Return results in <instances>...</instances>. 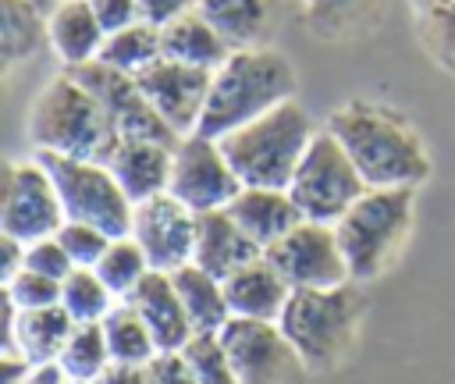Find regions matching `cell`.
<instances>
[{
    "instance_id": "cell-1",
    "label": "cell",
    "mask_w": 455,
    "mask_h": 384,
    "mask_svg": "<svg viewBox=\"0 0 455 384\" xmlns=\"http://www.w3.org/2000/svg\"><path fill=\"white\" fill-rule=\"evenodd\" d=\"M359 167L366 188H419L430 178V153L412 121L377 100H348L323 124Z\"/></svg>"
},
{
    "instance_id": "cell-2",
    "label": "cell",
    "mask_w": 455,
    "mask_h": 384,
    "mask_svg": "<svg viewBox=\"0 0 455 384\" xmlns=\"http://www.w3.org/2000/svg\"><path fill=\"white\" fill-rule=\"evenodd\" d=\"M288 100H295V68L284 53L270 46L231 50V57L213 71L210 96L196 132L224 139L228 132L256 121L259 114Z\"/></svg>"
},
{
    "instance_id": "cell-3",
    "label": "cell",
    "mask_w": 455,
    "mask_h": 384,
    "mask_svg": "<svg viewBox=\"0 0 455 384\" xmlns=\"http://www.w3.org/2000/svg\"><path fill=\"white\" fill-rule=\"evenodd\" d=\"M25 132L36 153L78 156V160H96V164H107L121 142L107 110L71 71L53 75L36 92Z\"/></svg>"
},
{
    "instance_id": "cell-4",
    "label": "cell",
    "mask_w": 455,
    "mask_h": 384,
    "mask_svg": "<svg viewBox=\"0 0 455 384\" xmlns=\"http://www.w3.org/2000/svg\"><path fill=\"white\" fill-rule=\"evenodd\" d=\"M363 309L366 302L355 281L338 288H306L291 292L284 313L277 316V327L284 331L309 373H327L341 366L352 352Z\"/></svg>"
},
{
    "instance_id": "cell-5",
    "label": "cell",
    "mask_w": 455,
    "mask_h": 384,
    "mask_svg": "<svg viewBox=\"0 0 455 384\" xmlns=\"http://www.w3.org/2000/svg\"><path fill=\"white\" fill-rule=\"evenodd\" d=\"M313 117L302 110V103L288 100L274 110L259 114L256 121L228 132L220 139V149L228 164L235 167L242 185L256 188H288L299 160L306 156L309 142L316 139Z\"/></svg>"
},
{
    "instance_id": "cell-6",
    "label": "cell",
    "mask_w": 455,
    "mask_h": 384,
    "mask_svg": "<svg viewBox=\"0 0 455 384\" xmlns=\"http://www.w3.org/2000/svg\"><path fill=\"white\" fill-rule=\"evenodd\" d=\"M416 220V188H366L334 224L355 284L377 281L402 252Z\"/></svg>"
},
{
    "instance_id": "cell-7",
    "label": "cell",
    "mask_w": 455,
    "mask_h": 384,
    "mask_svg": "<svg viewBox=\"0 0 455 384\" xmlns=\"http://www.w3.org/2000/svg\"><path fill=\"white\" fill-rule=\"evenodd\" d=\"M363 192H366V181L359 167L352 164L345 146L327 128H320L288 181V196L295 199L302 220L338 224Z\"/></svg>"
},
{
    "instance_id": "cell-8",
    "label": "cell",
    "mask_w": 455,
    "mask_h": 384,
    "mask_svg": "<svg viewBox=\"0 0 455 384\" xmlns=\"http://www.w3.org/2000/svg\"><path fill=\"white\" fill-rule=\"evenodd\" d=\"M60 196L64 217L68 220H85L103 228L110 238H124L132 231V213L135 203L124 196L117 185L114 171L96 160H78V156H57V153H36Z\"/></svg>"
},
{
    "instance_id": "cell-9",
    "label": "cell",
    "mask_w": 455,
    "mask_h": 384,
    "mask_svg": "<svg viewBox=\"0 0 455 384\" xmlns=\"http://www.w3.org/2000/svg\"><path fill=\"white\" fill-rule=\"evenodd\" d=\"M64 220L68 217L46 164L39 156L11 160L4 167V188H0V235L36 242L57 235Z\"/></svg>"
},
{
    "instance_id": "cell-10",
    "label": "cell",
    "mask_w": 455,
    "mask_h": 384,
    "mask_svg": "<svg viewBox=\"0 0 455 384\" xmlns=\"http://www.w3.org/2000/svg\"><path fill=\"white\" fill-rule=\"evenodd\" d=\"M167 192L178 203H185L192 213H210V210H228V203L242 192V181L228 164L220 139L192 132L181 135L174 146Z\"/></svg>"
},
{
    "instance_id": "cell-11",
    "label": "cell",
    "mask_w": 455,
    "mask_h": 384,
    "mask_svg": "<svg viewBox=\"0 0 455 384\" xmlns=\"http://www.w3.org/2000/svg\"><path fill=\"white\" fill-rule=\"evenodd\" d=\"M220 345L242 384H302L309 373L274 320L231 316L220 331Z\"/></svg>"
},
{
    "instance_id": "cell-12",
    "label": "cell",
    "mask_w": 455,
    "mask_h": 384,
    "mask_svg": "<svg viewBox=\"0 0 455 384\" xmlns=\"http://www.w3.org/2000/svg\"><path fill=\"white\" fill-rule=\"evenodd\" d=\"M263 256L277 267V274L288 281L291 292L338 288V284H348L352 281L334 224L299 220L281 242H274L270 249H263Z\"/></svg>"
},
{
    "instance_id": "cell-13",
    "label": "cell",
    "mask_w": 455,
    "mask_h": 384,
    "mask_svg": "<svg viewBox=\"0 0 455 384\" xmlns=\"http://www.w3.org/2000/svg\"><path fill=\"white\" fill-rule=\"evenodd\" d=\"M71 75L96 96V103L107 110V117H110V124L117 128L121 139H153V142L178 146L181 135L156 114V107L146 100L135 75H124V71L107 68L100 60L71 68Z\"/></svg>"
},
{
    "instance_id": "cell-14",
    "label": "cell",
    "mask_w": 455,
    "mask_h": 384,
    "mask_svg": "<svg viewBox=\"0 0 455 384\" xmlns=\"http://www.w3.org/2000/svg\"><path fill=\"white\" fill-rule=\"evenodd\" d=\"M128 235L142 245V252H146L153 270L174 274L185 263H192V252H196V213L185 203H178L171 192H164V196L135 203Z\"/></svg>"
},
{
    "instance_id": "cell-15",
    "label": "cell",
    "mask_w": 455,
    "mask_h": 384,
    "mask_svg": "<svg viewBox=\"0 0 455 384\" xmlns=\"http://www.w3.org/2000/svg\"><path fill=\"white\" fill-rule=\"evenodd\" d=\"M135 78H139L146 100L156 107V114L178 135H192L199 128L213 71L192 68V64H181V60H171V57H160L146 71H139Z\"/></svg>"
},
{
    "instance_id": "cell-16",
    "label": "cell",
    "mask_w": 455,
    "mask_h": 384,
    "mask_svg": "<svg viewBox=\"0 0 455 384\" xmlns=\"http://www.w3.org/2000/svg\"><path fill=\"white\" fill-rule=\"evenodd\" d=\"M124 302L146 320V327H149V334H153L160 352H181L196 338V327H192V320H188V313L181 306V295H178L171 274L149 270Z\"/></svg>"
},
{
    "instance_id": "cell-17",
    "label": "cell",
    "mask_w": 455,
    "mask_h": 384,
    "mask_svg": "<svg viewBox=\"0 0 455 384\" xmlns=\"http://www.w3.org/2000/svg\"><path fill=\"white\" fill-rule=\"evenodd\" d=\"M259 256H263V249L235 224V217L228 210L196 213V252H192L196 267L228 281L235 270H242L245 263H252Z\"/></svg>"
},
{
    "instance_id": "cell-18",
    "label": "cell",
    "mask_w": 455,
    "mask_h": 384,
    "mask_svg": "<svg viewBox=\"0 0 455 384\" xmlns=\"http://www.w3.org/2000/svg\"><path fill=\"white\" fill-rule=\"evenodd\" d=\"M171 156L174 146L167 142H153V139H121L114 156L107 160V167L114 171L117 185L124 188V196L132 203L164 196L171 185Z\"/></svg>"
},
{
    "instance_id": "cell-19",
    "label": "cell",
    "mask_w": 455,
    "mask_h": 384,
    "mask_svg": "<svg viewBox=\"0 0 455 384\" xmlns=\"http://www.w3.org/2000/svg\"><path fill=\"white\" fill-rule=\"evenodd\" d=\"M228 213L259 249H270L302 220L288 188H256V185H242V192L228 203Z\"/></svg>"
},
{
    "instance_id": "cell-20",
    "label": "cell",
    "mask_w": 455,
    "mask_h": 384,
    "mask_svg": "<svg viewBox=\"0 0 455 384\" xmlns=\"http://www.w3.org/2000/svg\"><path fill=\"white\" fill-rule=\"evenodd\" d=\"M46 39L57 60L64 64V71H71V68L100 60L107 32L100 18L92 14L89 0H64L53 11H46Z\"/></svg>"
},
{
    "instance_id": "cell-21",
    "label": "cell",
    "mask_w": 455,
    "mask_h": 384,
    "mask_svg": "<svg viewBox=\"0 0 455 384\" xmlns=\"http://www.w3.org/2000/svg\"><path fill=\"white\" fill-rule=\"evenodd\" d=\"M224 292H228V306H231V316H242V320H274L284 313L288 299H291V288L288 281L277 274V267L259 256L252 263H245L242 270H235L228 281H224Z\"/></svg>"
},
{
    "instance_id": "cell-22",
    "label": "cell",
    "mask_w": 455,
    "mask_h": 384,
    "mask_svg": "<svg viewBox=\"0 0 455 384\" xmlns=\"http://www.w3.org/2000/svg\"><path fill=\"white\" fill-rule=\"evenodd\" d=\"M196 11L217 28V36L231 50L267 46V36L274 25V4L270 0H199Z\"/></svg>"
},
{
    "instance_id": "cell-23",
    "label": "cell",
    "mask_w": 455,
    "mask_h": 384,
    "mask_svg": "<svg viewBox=\"0 0 455 384\" xmlns=\"http://www.w3.org/2000/svg\"><path fill=\"white\" fill-rule=\"evenodd\" d=\"M384 0H291L295 18L316 39H352L380 18Z\"/></svg>"
},
{
    "instance_id": "cell-24",
    "label": "cell",
    "mask_w": 455,
    "mask_h": 384,
    "mask_svg": "<svg viewBox=\"0 0 455 384\" xmlns=\"http://www.w3.org/2000/svg\"><path fill=\"white\" fill-rule=\"evenodd\" d=\"M160 50L171 60H181V64H192V68H206V71H217L231 57V46L217 36V28L199 11H188V14L174 18V21H167L160 28Z\"/></svg>"
},
{
    "instance_id": "cell-25",
    "label": "cell",
    "mask_w": 455,
    "mask_h": 384,
    "mask_svg": "<svg viewBox=\"0 0 455 384\" xmlns=\"http://www.w3.org/2000/svg\"><path fill=\"white\" fill-rule=\"evenodd\" d=\"M71 331H75V320L60 302L46 309H18L14 352H21L32 366H50L60 359V348L68 345Z\"/></svg>"
},
{
    "instance_id": "cell-26",
    "label": "cell",
    "mask_w": 455,
    "mask_h": 384,
    "mask_svg": "<svg viewBox=\"0 0 455 384\" xmlns=\"http://www.w3.org/2000/svg\"><path fill=\"white\" fill-rule=\"evenodd\" d=\"M174 277V288L181 295V306L196 327V334H220L224 324L231 320V306H228V292H224V281L206 274L203 267L196 263H185L181 270L171 274Z\"/></svg>"
},
{
    "instance_id": "cell-27",
    "label": "cell",
    "mask_w": 455,
    "mask_h": 384,
    "mask_svg": "<svg viewBox=\"0 0 455 384\" xmlns=\"http://www.w3.org/2000/svg\"><path fill=\"white\" fill-rule=\"evenodd\" d=\"M46 39V11L36 0H0V64L11 71L21 60H32Z\"/></svg>"
},
{
    "instance_id": "cell-28",
    "label": "cell",
    "mask_w": 455,
    "mask_h": 384,
    "mask_svg": "<svg viewBox=\"0 0 455 384\" xmlns=\"http://www.w3.org/2000/svg\"><path fill=\"white\" fill-rule=\"evenodd\" d=\"M160 57H164V50H160V28L149 25V21H135L128 28L110 32L103 39V50H100V64L117 68L124 75H139V71H146Z\"/></svg>"
},
{
    "instance_id": "cell-29",
    "label": "cell",
    "mask_w": 455,
    "mask_h": 384,
    "mask_svg": "<svg viewBox=\"0 0 455 384\" xmlns=\"http://www.w3.org/2000/svg\"><path fill=\"white\" fill-rule=\"evenodd\" d=\"M121 299L103 284L92 267H75L60 281V306L71 313L75 324H103Z\"/></svg>"
},
{
    "instance_id": "cell-30",
    "label": "cell",
    "mask_w": 455,
    "mask_h": 384,
    "mask_svg": "<svg viewBox=\"0 0 455 384\" xmlns=\"http://www.w3.org/2000/svg\"><path fill=\"white\" fill-rule=\"evenodd\" d=\"M110 363L114 359H110L103 324H75V331L57 359V366L64 370L68 380H100Z\"/></svg>"
},
{
    "instance_id": "cell-31",
    "label": "cell",
    "mask_w": 455,
    "mask_h": 384,
    "mask_svg": "<svg viewBox=\"0 0 455 384\" xmlns=\"http://www.w3.org/2000/svg\"><path fill=\"white\" fill-rule=\"evenodd\" d=\"M103 334H107V345H110V359L114 363H149L160 348L146 327V320L128 306V302H117L110 309V316L103 320Z\"/></svg>"
},
{
    "instance_id": "cell-32",
    "label": "cell",
    "mask_w": 455,
    "mask_h": 384,
    "mask_svg": "<svg viewBox=\"0 0 455 384\" xmlns=\"http://www.w3.org/2000/svg\"><path fill=\"white\" fill-rule=\"evenodd\" d=\"M409 7L427 53L441 68L455 71V0H409Z\"/></svg>"
},
{
    "instance_id": "cell-33",
    "label": "cell",
    "mask_w": 455,
    "mask_h": 384,
    "mask_svg": "<svg viewBox=\"0 0 455 384\" xmlns=\"http://www.w3.org/2000/svg\"><path fill=\"white\" fill-rule=\"evenodd\" d=\"M92 270H96V274L103 277V284L124 302L153 267H149L142 245H139L132 235H124V238H114V242L107 245V252L100 256V263H96Z\"/></svg>"
},
{
    "instance_id": "cell-34",
    "label": "cell",
    "mask_w": 455,
    "mask_h": 384,
    "mask_svg": "<svg viewBox=\"0 0 455 384\" xmlns=\"http://www.w3.org/2000/svg\"><path fill=\"white\" fill-rule=\"evenodd\" d=\"M181 356L188 359V366L199 377V384H242L235 366H231V359H228V352H224V345H220V334H196L181 348Z\"/></svg>"
},
{
    "instance_id": "cell-35",
    "label": "cell",
    "mask_w": 455,
    "mask_h": 384,
    "mask_svg": "<svg viewBox=\"0 0 455 384\" xmlns=\"http://www.w3.org/2000/svg\"><path fill=\"white\" fill-rule=\"evenodd\" d=\"M57 242L64 245V252L71 256L75 267H96L100 256L107 252V245L114 242L103 228L85 224V220H64L57 231Z\"/></svg>"
},
{
    "instance_id": "cell-36",
    "label": "cell",
    "mask_w": 455,
    "mask_h": 384,
    "mask_svg": "<svg viewBox=\"0 0 455 384\" xmlns=\"http://www.w3.org/2000/svg\"><path fill=\"white\" fill-rule=\"evenodd\" d=\"M4 295L18 306V309H46L60 302V281L43 277L36 270H21L11 281H4Z\"/></svg>"
},
{
    "instance_id": "cell-37",
    "label": "cell",
    "mask_w": 455,
    "mask_h": 384,
    "mask_svg": "<svg viewBox=\"0 0 455 384\" xmlns=\"http://www.w3.org/2000/svg\"><path fill=\"white\" fill-rule=\"evenodd\" d=\"M25 270H36L43 277H53V281H64L75 263L71 256L64 252V245L57 242V235L50 238H36V242H25Z\"/></svg>"
},
{
    "instance_id": "cell-38",
    "label": "cell",
    "mask_w": 455,
    "mask_h": 384,
    "mask_svg": "<svg viewBox=\"0 0 455 384\" xmlns=\"http://www.w3.org/2000/svg\"><path fill=\"white\" fill-rule=\"evenodd\" d=\"M149 384H199L181 352H156L149 359Z\"/></svg>"
},
{
    "instance_id": "cell-39",
    "label": "cell",
    "mask_w": 455,
    "mask_h": 384,
    "mask_svg": "<svg viewBox=\"0 0 455 384\" xmlns=\"http://www.w3.org/2000/svg\"><path fill=\"white\" fill-rule=\"evenodd\" d=\"M92 14L100 18L103 32H117V28H128L135 21H142V11H139V0H89Z\"/></svg>"
},
{
    "instance_id": "cell-40",
    "label": "cell",
    "mask_w": 455,
    "mask_h": 384,
    "mask_svg": "<svg viewBox=\"0 0 455 384\" xmlns=\"http://www.w3.org/2000/svg\"><path fill=\"white\" fill-rule=\"evenodd\" d=\"M196 7H199V0H139L142 21H149L156 28H164L167 21H174V18H181V14L196 11Z\"/></svg>"
},
{
    "instance_id": "cell-41",
    "label": "cell",
    "mask_w": 455,
    "mask_h": 384,
    "mask_svg": "<svg viewBox=\"0 0 455 384\" xmlns=\"http://www.w3.org/2000/svg\"><path fill=\"white\" fill-rule=\"evenodd\" d=\"M21 270H25V242L11 238V235H0V277L11 281Z\"/></svg>"
},
{
    "instance_id": "cell-42",
    "label": "cell",
    "mask_w": 455,
    "mask_h": 384,
    "mask_svg": "<svg viewBox=\"0 0 455 384\" xmlns=\"http://www.w3.org/2000/svg\"><path fill=\"white\" fill-rule=\"evenodd\" d=\"M96 384H149V363H110Z\"/></svg>"
},
{
    "instance_id": "cell-43",
    "label": "cell",
    "mask_w": 455,
    "mask_h": 384,
    "mask_svg": "<svg viewBox=\"0 0 455 384\" xmlns=\"http://www.w3.org/2000/svg\"><path fill=\"white\" fill-rule=\"evenodd\" d=\"M32 363L21 356V352H4L0 359V373H4V384H25L32 377Z\"/></svg>"
},
{
    "instance_id": "cell-44",
    "label": "cell",
    "mask_w": 455,
    "mask_h": 384,
    "mask_svg": "<svg viewBox=\"0 0 455 384\" xmlns=\"http://www.w3.org/2000/svg\"><path fill=\"white\" fill-rule=\"evenodd\" d=\"M25 384H68V377H64V370L57 363H50V366H36Z\"/></svg>"
},
{
    "instance_id": "cell-45",
    "label": "cell",
    "mask_w": 455,
    "mask_h": 384,
    "mask_svg": "<svg viewBox=\"0 0 455 384\" xmlns=\"http://www.w3.org/2000/svg\"><path fill=\"white\" fill-rule=\"evenodd\" d=\"M36 4H39L43 11H53V7H57V4H64V0H36Z\"/></svg>"
},
{
    "instance_id": "cell-46",
    "label": "cell",
    "mask_w": 455,
    "mask_h": 384,
    "mask_svg": "<svg viewBox=\"0 0 455 384\" xmlns=\"http://www.w3.org/2000/svg\"><path fill=\"white\" fill-rule=\"evenodd\" d=\"M68 384H96V380H68Z\"/></svg>"
}]
</instances>
